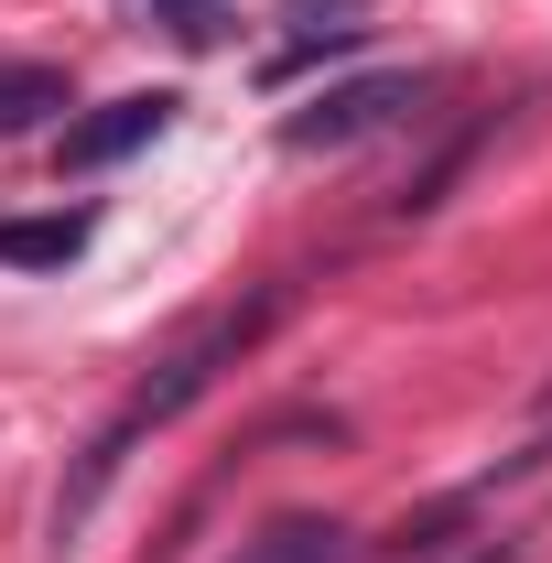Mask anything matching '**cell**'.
<instances>
[{
	"mask_svg": "<svg viewBox=\"0 0 552 563\" xmlns=\"http://www.w3.org/2000/svg\"><path fill=\"white\" fill-rule=\"evenodd\" d=\"M272 314H281V292H250V303H217L207 325H185V336L163 347V368H152V379H141L131 401H120V412L98 422V444L76 455L66 498H55V553H66L76 531H87V509L109 498V477L131 466V444H141V433H152V422H174L185 401H207V390H217V368H239V357L261 347V325H272Z\"/></svg>",
	"mask_w": 552,
	"mask_h": 563,
	"instance_id": "1",
	"label": "cell"
},
{
	"mask_svg": "<svg viewBox=\"0 0 552 563\" xmlns=\"http://www.w3.org/2000/svg\"><path fill=\"white\" fill-rule=\"evenodd\" d=\"M174 87H131V98H109V109H87V120H66V174H98V163H120V152H141V141L174 131Z\"/></svg>",
	"mask_w": 552,
	"mask_h": 563,
	"instance_id": "3",
	"label": "cell"
},
{
	"mask_svg": "<svg viewBox=\"0 0 552 563\" xmlns=\"http://www.w3.org/2000/svg\"><path fill=\"white\" fill-rule=\"evenodd\" d=\"M509 466H552V379H542V401H531V422H520V455Z\"/></svg>",
	"mask_w": 552,
	"mask_h": 563,
	"instance_id": "8",
	"label": "cell"
},
{
	"mask_svg": "<svg viewBox=\"0 0 552 563\" xmlns=\"http://www.w3.org/2000/svg\"><path fill=\"white\" fill-rule=\"evenodd\" d=\"M368 44V22H357V0H336V11H303V33L272 55V76H292V66H314V55H357Z\"/></svg>",
	"mask_w": 552,
	"mask_h": 563,
	"instance_id": "5",
	"label": "cell"
},
{
	"mask_svg": "<svg viewBox=\"0 0 552 563\" xmlns=\"http://www.w3.org/2000/svg\"><path fill=\"white\" fill-rule=\"evenodd\" d=\"M336 553H346L336 520H272V531H261L239 563H336Z\"/></svg>",
	"mask_w": 552,
	"mask_h": 563,
	"instance_id": "6",
	"label": "cell"
},
{
	"mask_svg": "<svg viewBox=\"0 0 552 563\" xmlns=\"http://www.w3.org/2000/svg\"><path fill=\"white\" fill-rule=\"evenodd\" d=\"M76 250H87V217H11L0 228V261L11 272H66Z\"/></svg>",
	"mask_w": 552,
	"mask_h": 563,
	"instance_id": "4",
	"label": "cell"
},
{
	"mask_svg": "<svg viewBox=\"0 0 552 563\" xmlns=\"http://www.w3.org/2000/svg\"><path fill=\"white\" fill-rule=\"evenodd\" d=\"M55 109H66V76L55 66H0V131H33Z\"/></svg>",
	"mask_w": 552,
	"mask_h": 563,
	"instance_id": "7",
	"label": "cell"
},
{
	"mask_svg": "<svg viewBox=\"0 0 552 563\" xmlns=\"http://www.w3.org/2000/svg\"><path fill=\"white\" fill-rule=\"evenodd\" d=\"M412 98H422V76H357V87H325L314 109H292V120H281V141H292V152H346V141L390 131Z\"/></svg>",
	"mask_w": 552,
	"mask_h": 563,
	"instance_id": "2",
	"label": "cell"
}]
</instances>
